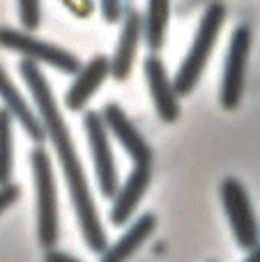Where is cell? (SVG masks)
Listing matches in <instances>:
<instances>
[{"label": "cell", "mask_w": 260, "mask_h": 262, "mask_svg": "<svg viewBox=\"0 0 260 262\" xmlns=\"http://www.w3.org/2000/svg\"><path fill=\"white\" fill-rule=\"evenodd\" d=\"M44 262H81V260L74 258V255H69V253H64V251L51 249V251H46Z\"/></svg>", "instance_id": "ffe728a7"}, {"label": "cell", "mask_w": 260, "mask_h": 262, "mask_svg": "<svg viewBox=\"0 0 260 262\" xmlns=\"http://www.w3.org/2000/svg\"><path fill=\"white\" fill-rule=\"evenodd\" d=\"M62 3L67 5V7L72 9V12H74V3H83V5H88V7H92V3H90V0H62Z\"/></svg>", "instance_id": "7402d4cb"}, {"label": "cell", "mask_w": 260, "mask_h": 262, "mask_svg": "<svg viewBox=\"0 0 260 262\" xmlns=\"http://www.w3.org/2000/svg\"><path fill=\"white\" fill-rule=\"evenodd\" d=\"M219 198L237 246L242 251H251L260 242V228L247 186L237 177H226L219 186Z\"/></svg>", "instance_id": "8992f818"}, {"label": "cell", "mask_w": 260, "mask_h": 262, "mask_svg": "<svg viewBox=\"0 0 260 262\" xmlns=\"http://www.w3.org/2000/svg\"><path fill=\"white\" fill-rule=\"evenodd\" d=\"M143 35H145L143 14H138L136 9H127L122 16V30H120V39L115 44V53L111 58V76L115 81H127L129 78Z\"/></svg>", "instance_id": "30bf717a"}, {"label": "cell", "mask_w": 260, "mask_h": 262, "mask_svg": "<svg viewBox=\"0 0 260 262\" xmlns=\"http://www.w3.org/2000/svg\"><path fill=\"white\" fill-rule=\"evenodd\" d=\"M30 168L35 180L37 195V242L41 249L51 251L60 239V209H58V186H55L53 163L41 145L32 147Z\"/></svg>", "instance_id": "3957f363"}, {"label": "cell", "mask_w": 260, "mask_h": 262, "mask_svg": "<svg viewBox=\"0 0 260 262\" xmlns=\"http://www.w3.org/2000/svg\"><path fill=\"white\" fill-rule=\"evenodd\" d=\"M226 16H228V9L224 3H210L205 7L201 23H198V30L193 35L191 44H189L187 55H184L182 64H180L178 74L173 78V85L180 97H187L196 90L198 81H201L203 72H205L207 62L212 58V51H214L216 39L221 35Z\"/></svg>", "instance_id": "7a4b0ae2"}, {"label": "cell", "mask_w": 260, "mask_h": 262, "mask_svg": "<svg viewBox=\"0 0 260 262\" xmlns=\"http://www.w3.org/2000/svg\"><path fill=\"white\" fill-rule=\"evenodd\" d=\"M150 182H152V166L150 163H134L132 172H129L127 180L122 182L118 193L113 195V205H111L109 219L115 228L129 223V219L134 216V212H136V207L141 205Z\"/></svg>", "instance_id": "8fae6325"}, {"label": "cell", "mask_w": 260, "mask_h": 262, "mask_svg": "<svg viewBox=\"0 0 260 262\" xmlns=\"http://www.w3.org/2000/svg\"><path fill=\"white\" fill-rule=\"evenodd\" d=\"M244 262H260V242H258V244L253 246V249L247 253V258H244Z\"/></svg>", "instance_id": "44dd1931"}, {"label": "cell", "mask_w": 260, "mask_h": 262, "mask_svg": "<svg viewBox=\"0 0 260 262\" xmlns=\"http://www.w3.org/2000/svg\"><path fill=\"white\" fill-rule=\"evenodd\" d=\"M18 3V21L23 30L32 32L41 26V0H16Z\"/></svg>", "instance_id": "e0dca14e"}, {"label": "cell", "mask_w": 260, "mask_h": 262, "mask_svg": "<svg viewBox=\"0 0 260 262\" xmlns=\"http://www.w3.org/2000/svg\"><path fill=\"white\" fill-rule=\"evenodd\" d=\"M101 118H104V124L109 129V134L118 140L124 147V152L132 157L134 163H155V154H152V147L147 145V140L143 138V134L136 129V124L132 122L127 113L120 108L118 104L109 101V104L101 108Z\"/></svg>", "instance_id": "9c48e42d"}, {"label": "cell", "mask_w": 260, "mask_h": 262, "mask_svg": "<svg viewBox=\"0 0 260 262\" xmlns=\"http://www.w3.org/2000/svg\"><path fill=\"white\" fill-rule=\"evenodd\" d=\"M253 35L247 23H240L233 30L224 58V74H221L219 101L226 111H235L244 97L249 72V55H251Z\"/></svg>", "instance_id": "277c9868"}, {"label": "cell", "mask_w": 260, "mask_h": 262, "mask_svg": "<svg viewBox=\"0 0 260 262\" xmlns=\"http://www.w3.org/2000/svg\"><path fill=\"white\" fill-rule=\"evenodd\" d=\"M18 74H21L23 83H26L28 92H30L32 101L37 106V113H39V120L46 131V138L51 140V145L55 149L60 170H62L64 182H67V191H69V198H72L74 212H76L78 230H81L83 242H85V246L95 255H101L109 249V237H106V230L101 226L95 198L90 193V184H88L85 170H83V161L76 152V145L72 140L69 127L62 118V111H60L58 101H55L49 78L41 72L39 64L32 62V60H21L18 62Z\"/></svg>", "instance_id": "6da1fadb"}, {"label": "cell", "mask_w": 260, "mask_h": 262, "mask_svg": "<svg viewBox=\"0 0 260 262\" xmlns=\"http://www.w3.org/2000/svg\"><path fill=\"white\" fill-rule=\"evenodd\" d=\"M18 195H21V189H18V184H14V182L0 186V214L7 212V209L18 200Z\"/></svg>", "instance_id": "d6986e66"}, {"label": "cell", "mask_w": 260, "mask_h": 262, "mask_svg": "<svg viewBox=\"0 0 260 262\" xmlns=\"http://www.w3.org/2000/svg\"><path fill=\"white\" fill-rule=\"evenodd\" d=\"M0 101H3V108H7V113L21 124V129L26 131V136L32 143H37V145L44 143L46 131L39 120V113H35V108L26 101V97L14 85V81L5 72L3 64H0Z\"/></svg>", "instance_id": "4fadbf2b"}, {"label": "cell", "mask_w": 260, "mask_h": 262, "mask_svg": "<svg viewBox=\"0 0 260 262\" xmlns=\"http://www.w3.org/2000/svg\"><path fill=\"white\" fill-rule=\"evenodd\" d=\"M145 44L150 53H159L164 49L166 41V30H168V21H170V0H147L145 14Z\"/></svg>", "instance_id": "9a60e30c"}, {"label": "cell", "mask_w": 260, "mask_h": 262, "mask_svg": "<svg viewBox=\"0 0 260 262\" xmlns=\"http://www.w3.org/2000/svg\"><path fill=\"white\" fill-rule=\"evenodd\" d=\"M109 76H111V60L101 53L92 55L81 67V72L74 76L72 85H69L67 95H64V106L69 111H74V113L83 111Z\"/></svg>", "instance_id": "7c38bea8"}, {"label": "cell", "mask_w": 260, "mask_h": 262, "mask_svg": "<svg viewBox=\"0 0 260 262\" xmlns=\"http://www.w3.org/2000/svg\"><path fill=\"white\" fill-rule=\"evenodd\" d=\"M143 72H145V81L159 120L166 124H173L180 118V95L166 72V64L161 62L157 53H150L143 62Z\"/></svg>", "instance_id": "ba28073f"}, {"label": "cell", "mask_w": 260, "mask_h": 262, "mask_svg": "<svg viewBox=\"0 0 260 262\" xmlns=\"http://www.w3.org/2000/svg\"><path fill=\"white\" fill-rule=\"evenodd\" d=\"M14 172V118L0 108V186L12 182Z\"/></svg>", "instance_id": "2e32d148"}, {"label": "cell", "mask_w": 260, "mask_h": 262, "mask_svg": "<svg viewBox=\"0 0 260 262\" xmlns=\"http://www.w3.org/2000/svg\"><path fill=\"white\" fill-rule=\"evenodd\" d=\"M157 230V216L150 212L141 214L127 230L120 235L115 244H111L104 253L99 255V262H127L136 255V251L145 244Z\"/></svg>", "instance_id": "5bb4252c"}, {"label": "cell", "mask_w": 260, "mask_h": 262, "mask_svg": "<svg viewBox=\"0 0 260 262\" xmlns=\"http://www.w3.org/2000/svg\"><path fill=\"white\" fill-rule=\"evenodd\" d=\"M83 129L90 145L92 163H95V177L99 193L104 198H113L118 193V166H115L113 147H111V134L104 124L99 111H85L83 115Z\"/></svg>", "instance_id": "52a82bcc"}, {"label": "cell", "mask_w": 260, "mask_h": 262, "mask_svg": "<svg viewBox=\"0 0 260 262\" xmlns=\"http://www.w3.org/2000/svg\"><path fill=\"white\" fill-rule=\"evenodd\" d=\"M0 46L7 51L18 53L23 60H32L37 64H49L55 72L62 74H74L76 76L81 72V60L74 53H69L62 46H55L51 41L37 39L30 32L26 30H16V28H0Z\"/></svg>", "instance_id": "5b68a950"}, {"label": "cell", "mask_w": 260, "mask_h": 262, "mask_svg": "<svg viewBox=\"0 0 260 262\" xmlns=\"http://www.w3.org/2000/svg\"><path fill=\"white\" fill-rule=\"evenodd\" d=\"M99 9H101V16L109 23H118L124 16L122 0H99Z\"/></svg>", "instance_id": "ac0fdd59"}]
</instances>
